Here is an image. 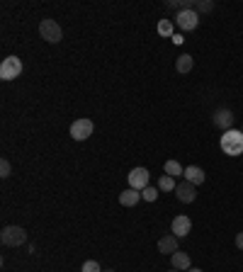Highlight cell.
Returning <instances> with one entry per match:
<instances>
[{
    "mask_svg": "<svg viewBox=\"0 0 243 272\" xmlns=\"http://www.w3.org/2000/svg\"><path fill=\"white\" fill-rule=\"evenodd\" d=\"M221 151L226 155H241L243 153V131L239 129H229L221 136Z\"/></svg>",
    "mask_w": 243,
    "mask_h": 272,
    "instance_id": "obj_1",
    "label": "cell"
},
{
    "mask_svg": "<svg viewBox=\"0 0 243 272\" xmlns=\"http://www.w3.org/2000/svg\"><path fill=\"white\" fill-rule=\"evenodd\" d=\"M0 241H2V245H7V248H17V245H22V243L27 241V231L22 226H5L0 231Z\"/></svg>",
    "mask_w": 243,
    "mask_h": 272,
    "instance_id": "obj_2",
    "label": "cell"
},
{
    "mask_svg": "<svg viewBox=\"0 0 243 272\" xmlns=\"http://www.w3.org/2000/svg\"><path fill=\"white\" fill-rule=\"evenodd\" d=\"M39 34H41V39L49 41V44H59L61 39H63V32H61L59 22H54V20H41Z\"/></svg>",
    "mask_w": 243,
    "mask_h": 272,
    "instance_id": "obj_3",
    "label": "cell"
},
{
    "mask_svg": "<svg viewBox=\"0 0 243 272\" xmlns=\"http://www.w3.org/2000/svg\"><path fill=\"white\" fill-rule=\"evenodd\" d=\"M20 73H22V61L17 59V56L2 59V63H0V78L2 80H15Z\"/></svg>",
    "mask_w": 243,
    "mask_h": 272,
    "instance_id": "obj_4",
    "label": "cell"
},
{
    "mask_svg": "<svg viewBox=\"0 0 243 272\" xmlns=\"http://www.w3.org/2000/svg\"><path fill=\"white\" fill-rule=\"evenodd\" d=\"M92 131H95V124H92V119H85V117L71 124V136L76 141H85L88 136H92Z\"/></svg>",
    "mask_w": 243,
    "mask_h": 272,
    "instance_id": "obj_5",
    "label": "cell"
},
{
    "mask_svg": "<svg viewBox=\"0 0 243 272\" xmlns=\"http://www.w3.org/2000/svg\"><path fill=\"white\" fill-rule=\"evenodd\" d=\"M175 20H178V27L185 30V32L197 30V25H200V15H197V10H195V7H190V10H180Z\"/></svg>",
    "mask_w": 243,
    "mask_h": 272,
    "instance_id": "obj_6",
    "label": "cell"
},
{
    "mask_svg": "<svg viewBox=\"0 0 243 272\" xmlns=\"http://www.w3.org/2000/svg\"><path fill=\"white\" fill-rule=\"evenodd\" d=\"M129 187H134V190H144V187H149V182H151V173L146 170V168H134L129 175Z\"/></svg>",
    "mask_w": 243,
    "mask_h": 272,
    "instance_id": "obj_7",
    "label": "cell"
},
{
    "mask_svg": "<svg viewBox=\"0 0 243 272\" xmlns=\"http://www.w3.org/2000/svg\"><path fill=\"white\" fill-rule=\"evenodd\" d=\"M175 194H178V199L185 202V204H192L195 199H197V190H195V185L192 182H178V187H175Z\"/></svg>",
    "mask_w": 243,
    "mask_h": 272,
    "instance_id": "obj_8",
    "label": "cell"
},
{
    "mask_svg": "<svg viewBox=\"0 0 243 272\" xmlns=\"http://www.w3.org/2000/svg\"><path fill=\"white\" fill-rule=\"evenodd\" d=\"M173 236H178V238H182V236H187L190 231H192V221H190V216H185V214H178L175 219H173Z\"/></svg>",
    "mask_w": 243,
    "mask_h": 272,
    "instance_id": "obj_9",
    "label": "cell"
},
{
    "mask_svg": "<svg viewBox=\"0 0 243 272\" xmlns=\"http://www.w3.org/2000/svg\"><path fill=\"white\" fill-rule=\"evenodd\" d=\"M182 175H185V180L192 182L195 187H197V185H202V182H204V178H207V175H204V170H202L200 165H187Z\"/></svg>",
    "mask_w": 243,
    "mask_h": 272,
    "instance_id": "obj_10",
    "label": "cell"
},
{
    "mask_svg": "<svg viewBox=\"0 0 243 272\" xmlns=\"http://www.w3.org/2000/svg\"><path fill=\"white\" fill-rule=\"evenodd\" d=\"M139 202H141V192L139 190L129 187V190L120 192V204H124V207H136Z\"/></svg>",
    "mask_w": 243,
    "mask_h": 272,
    "instance_id": "obj_11",
    "label": "cell"
},
{
    "mask_svg": "<svg viewBox=\"0 0 243 272\" xmlns=\"http://www.w3.org/2000/svg\"><path fill=\"white\" fill-rule=\"evenodd\" d=\"M158 250L163 253V255H173V253H178V236H163L161 241H158Z\"/></svg>",
    "mask_w": 243,
    "mask_h": 272,
    "instance_id": "obj_12",
    "label": "cell"
},
{
    "mask_svg": "<svg viewBox=\"0 0 243 272\" xmlns=\"http://www.w3.org/2000/svg\"><path fill=\"white\" fill-rule=\"evenodd\" d=\"M214 124H216L219 129L229 131V129H231V124H234V115H231V110H219V112L214 115Z\"/></svg>",
    "mask_w": 243,
    "mask_h": 272,
    "instance_id": "obj_13",
    "label": "cell"
},
{
    "mask_svg": "<svg viewBox=\"0 0 243 272\" xmlns=\"http://www.w3.org/2000/svg\"><path fill=\"white\" fill-rule=\"evenodd\" d=\"M170 263H173V268H175V270H190V268H192V265H190V255H187V253H180V250H178V253H173V255H170Z\"/></svg>",
    "mask_w": 243,
    "mask_h": 272,
    "instance_id": "obj_14",
    "label": "cell"
},
{
    "mask_svg": "<svg viewBox=\"0 0 243 272\" xmlns=\"http://www.w3.org/2000/svg\"><path fill=\"white\" fill-rule=\"evenodd\" d=\"M192 66H195V59H192L190 54H182V56H178V61H175L178 73H190V71H192Z\"/></svg>",
    "mask_w": 243,
    "mask_h": 272,
    "instance_id": "obj_15",
    "label": "cell"
},
{
    "mask_svg": "<svg viewBox=\"0 0 243 272\" xmlns=\"http://www.w3.org/2000/svg\"><path fill=\"white\" fill-rule=\"evenodd\" d=\"M175 187H178L175 178H170V175H161L158 178V190L161 192H175Z\"/></svg>",
    "mask_w": 243,
    "mask_h": 272,
    "instance_id": "obj_16",
    "label": "cell"
},
{
    "mask_svg": "<svg viewBox=\"0 0 243 272\" xmlns=\"http://www.w3.org/2000/svg\"><path fill=\"white\" fill-rule=\"evenodd\" d=\"M163 170H165V175H170V178H178V175L185 173V168H182L178 160H168V163L163 165Z\"/></svg>",
    "mask_w": 243,
    "mask_h": 272,
    "instance_id": "obj_17",
    "label": "cell"
},
{
    "mask_svg": "<svg viewBox=\"0 0 243 272\" xmlns=\"http://www.w3.org/2000/svg\"><path fill=\"white\" fill-rule=\"evenodd\" d=\"M158 34L173 39V22H170V20H161V22H158Z\"/></svg>",
    "mask_w": 243,
    "mask_h": 272,
    "instance_id": "obj_18",
    "label": "cell"
},
{
    "mask_svg": "<svg viewBox=\"0 0 243 272\" xmlns=\"http://www.w3.org/2000/svg\"><path fill=\"white\" fill-rule=\"evenodd\" d=\"M158 192H161L158 187H151V185H149V187H144V190H141V199H146V202H156V199H158Z\"/></svg>",
    "mask_w": 243,
    "mask_h": 272,
    "instance_id": "obj_19",
    "label": "cell"
},
{
    "mask_svg": "<svg viewBox=\"0 0 243 272\" xmlns=\"http://www.w3.org/2000/svg\"><path fill=\"white\" fill-rule=\"evenodd\" d=\"M81 272H102V268H100L97 260H85L83 268H81Z\"/></svg>",
    "mask_w": 243,
    "mask_h": 272,
    "instance_id": "obj_20",
    "label": "cell"
},
{
    "mask_svg": "<svg viewBox=\"0 0 243 272\" xmlns=\"http://www.w3.org/2000/svg\"><path fill=\"white\" fill-rule=\"evenodd\" d=\"M195 10H197V15H200V12H212L214 2H212V0H202V2H197V5H195Z\"/></svg>",
    "mask_w": 243,
    "mask_h": 272,
    "instance_id": "obj_21",
    "label": "cell"
},
{
    "mask_svg": "<svg viewBox=\"0 0 243 272\" xmlns=\"http://www.w3.org/2000/svg\"><path fill=\"white\" fill-rule=\"evenodd\" d=\"M10 173H12V165H10V160H0V178H10Z\"/></svg>",
    "mask_w": 243,
    "mask_h": 272,
    "instance_id": "obj_22",
    "label": "cell"
},
{
    "mask_svg": "<svg viewBox=\"0 0 243 272\" xmlns=\"http://www.w3.org/2000/svg\"><path fill=\"white\" fill-rule=\"evenodd\" d=\"M236 248H241V250H243V231L236 236Z\"/></svg>",
    "mask_w": 243,
    "mask_h": 272,
    "instance_id": "obj_23",
    "label": "cell"
},
{
    "mask_svg": "<svg viewBox=\"0 0 243 272\" xmlns=\"http://www.w3.org/2000/svg\"><path fill=\"white\" fill-rule=\"evenodd\" d=\"M187 272H202V270H197V268H190V270H187Z\"/></svg>",
    "mask_w": 243,
    "mask_h": 272,
    "instance_id": "obj_24",
    "label": "cell"
},
{
    "mask_svg": "<svg viewBox=\"0 0 243 272\" xmlns=\"http://www.w3.org/2000/svg\"><path fill=\"white\" fill-rule=\"evenodd\" d=\"M168 272H180V270H175V268H173V270H168Z\"/></svg>",
    "mask_w": 243,
    "mask_h": 272,
    "instance_id": "obj_25",
    "label": "cell"
},
{
    "mask_svg": "<svg viewBox=\"0 0 243 272\" xmlns=\"http://www.w3.org/2000/svg\"><path fill=\"white\" fill-rule=\"evenodd\" d=\"M102 272H115V270H102Z\"/></svg>",
    "mask_w": 243,
    "mask_h": 272,
    "instance_id": "obj_26",
    "label": "cell"
}]
</instances>
